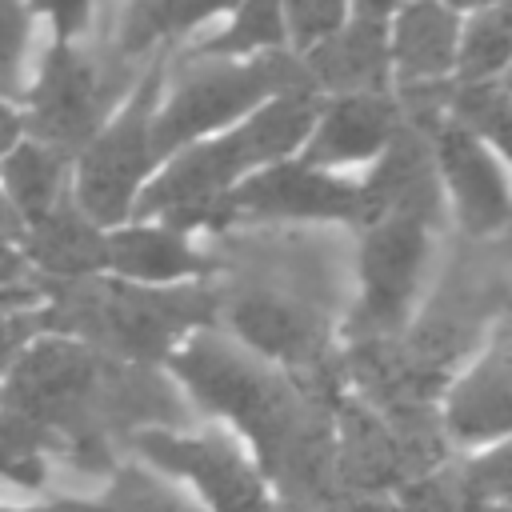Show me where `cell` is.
Instances as JSON below:
<instances>
[{
	"label": "cell",
	"instance_id": "ba28073f",
	"mask_svg": "<svg viewBox=\"0 0 512 512\" xmlns=\"http://www.w3.org/2000/svg\"><path fill=\"white\" fill-rule=\"evenodd\" d=\"M252 220H360V184L304 160L264 164L256 176L236 180L208 216V224Z\"/></svg>",
	"mask_w": 512,
	"mask_h": 512
},
{
	"label": "cell",
	"instance_id": "7402d4cb",
	"mask_svg": "<svg viewBox=\"0 0 512 512\" xmlns=\"http://www.w3.org/2000/svg\"><path fill=\"white\" fill-rule=\"evenodd\" d=\"M448 120L488 140L496 148L508 144V88L504 80H460L448 92Z\"/></svg>",
	"mask_w": 512,
	"mask_h": 512
},
{
	"label": "cell",
	"instance_id": "9a60e30c",
	"mask_svg": "<svg viewBox=\"0 0 512 512\" xmlns=\"http://www.w3.org/2000/svg\"><path fill=\"white\" fill-rule=\"evenodd\" d=\"M508 416V328L500 324L480 364L452 388L444 428L464 444H484L508 432Z\"/></svg>",
	"mask_w": 512,
	"mask_h": 512
},
{
	"label": "cell",
	"instance_id": "4316f807",
	"mask_svg": "<svg viewBox=\"0 0 512 512\" xmlns=\"http://www.w3.org/2000/svg\"><path fill=\"white\" fill-rule=\"evenodd\" d=\"M24 48H28V4L0 0V96L20 92Z\"/></svg>",
	"mask_w": 512,
	"mask_h": 512
},
{
	"label": "cell",
	"instance_id": "8d00e7d4",
	"mask_svg": "<svg viewBox=\"0 0 512 512\" xmlns=\"http://www.w3.org/2000/svg\"><path fill=\"white\" fill-rule=\"evenodd\" d=\"M480 512H508L504 504H488V508H480Z\"/></svg>",
	"mask_w": 512,
	"mask_h": 512
},
{
	"label": "cell",
	"instance_id": "7c38bea8",
	"mask_svg": "<svg viewBox=\"0 0 512 512\" xmlns=\"http://www.w3.org/2000/svg\"><path fill=\"white\" fill-rule=\"evenodd\" d=\"M384 216H412L424 224H432L440 216L432 144L412 124L396 128V136L384 144L376 172L360 184V220L372 224Z\"/></svg>",
	"mask_w": 512,
	"mask_h": 512
},
{
	"label": "cell",
	"instance_id": "836d02e7",
	"mask_svg": "<svg viewBox=\"0 0 512 512\" xmlns=\"http://www.w3.org/2000/svg\"><path fill=\"white\" fill-rule=\"evenodd\" d=\"M16 140H20V116H16L8 104H0V160H4V152H8Z\"/></svg>",
	"mask_w": 512,
	"mask_h": 512
},
{
	"label": "cell",
	"instance_id": "ffe728a7",
	"mask_svg": "<svg viewBox=\"0 0 512 512\" xmlns=\"http://www.w3.org/2000/svg\"><path fill=\"white\" fill-rule=\"evenodd\" d=\"M240 0H136L132 12L124 16V36H120V56H136L156 40L184 36L200 28L204 20L236 8Z\"/></svg>",
	"mask_w": 512,
	"mask_h": 512
},
{
	"label": "cell",
	"instance_id": "f1b7e54d",
	"mask_svg": "<svg viewBox=\"0 0 512 512\" xmlns=\"http://www.w3.org/2000/svg\"><path fill=\"white\" fill-rule=\"evenodd\" d=\"M92 8H96V0H28V12L52 16L60 40H72L76 32H84L92 20Z\"/></svg>",
	"mask_w": 512,
	"mask_h": 512
},
{
	"label": "cell",
	"instance_id": "1f68e13d",
	"mask_svg": "<svg viewBox=\"0 0 512 512\" xmlns=\"http://www.w3.org/2000/svg\"><path fill=\"white\" fill-rule=\"evenodd\" d=\"M36 288H24V284H0V316L4 312H16V308H32L36 304Z\"/></svg>",
	"mask_w": 512,
	"mask_h": 512
},
{
	"label": "cell",
	"instance_id": "d4e9b609",
	"mask_svg": "<svg viewBox=\"0 0 512 512\" xmlns=\"http://www.w3.org/2000/svg\"><path fill=\"white\" fill-rule=\"evenodd\" d=\"M488 508L464 480V472H424L404 484L396 512H480Z\"/></svg>",
	"mask_w": 512,
	"mask_h": 512
},
{
	"label": "cell",
	"instance_id": "484cf974",
	"mask_svg": "<svg viewBox=\"0 0 512 512\" xmlns=\"http://www.w3.org/2000/svg\"><path fill=\"white\" fill-rule=\"evenodd\" d=\"M280 12H284V32L288 40L308 52L312 44L328 40L340 24H344V12H348V0H280Z\"/></svg>",
	"mask_w": 512,
	"mask_h": 512
},
{
	"label": "cell",
	"instance_id": "4dcf8cb0",
	"mask_svg": "<svg viewBox=\"0 0 512 512\" xmlns=\"http://www.w3.org/2000/svg\"><path fill=\"white\" fill-rule=\"evenodd\" d=\"M408 0H352L356 8V20H372V24H384V16L400 12Z\"/></svg>",
	"mask_w": 512,
	"mask_h": 512
},
{
	"label": "cell",
	"instance_id": "603a6c76",
	"mask_svg": "<svg viewBox=\"0 0 512 512\" xmlns=\"http://www.w3.org/2000/svg\"><path fill=\"white\" fill-rule=\"evenodd\" d=\"M508 64V12L504 4L480 8L468 28L456 36V72L460 80H500Z\"/></svg>",
	"mask_w": 512,
	"mask_h": 512
},
{
	"label": "cell",
	"instance_id": "e575fe53",
	"mask_svg": "<svg viewBox=\"0 0 512 512\" xmlns=\"http://www.w3.org/2000/svg\"><path fill=\"white\" fill-rule=\"evenodd\" d=\"M20 268H24V260L8 244H0V284H12L20 276Z\"/></svg>",
	"mask_w": 512,
	"mask_h": 512
},
{
	"label": "cell",
	"instance_id": "8992f818",
	"mask_svg": "<svg viewBox=\"0 0 512 512\" xmlns=\"http://www.w3.org/2000/svg\"><path fill=\"white\" fill-rule=\"evenodd\" d=\"M160 88H164V64H152L136 84L132 100L120 108V116L84 144L76 168V208L92 224H120L132 212L140 184L156 160L152 116L160 108Z\"/></svg>",
	"mask_w": 512,
	"mask_h": 512
},
{
	"label": "cell",
	"instance_id": "5b68a950",
	"mask_svg": "<svg viewBox=\"0 0 512 512\" xmlns=\"http://www.w3.org/2000/svg\"><path fill=\"white\" fill-rule=\"evenodd\" d=\"M312 88L304 76V64L284 52H264L256 60H192V72H184L168 96V104L152 116V152L172 156L188 140L196 144L204 132H216L232 124L240 112L292 92Z\"/></svg>",
	"mask_w": 512,
	"mask_h": 512
},
{
	"label": "cell",
	"instance_id": "30bf717a",
	"mask_svg": "<svg viewBox=\"0 0 512 512\" xmlns=\"http://www.w3.org/2000/svg\"><path fill=\"white\" fill-rule=\"evenodd\" d=\"M428 264V224L412 216H384L368 224L360 248V312L364 336H392L416 300Z\"/></svg>",
	"mask_w": 512,
	"mask_h": 512
},
{
	"label": "cell",
	"instance_id": "f546056e",
	"mask_svg": "<svg viewBox=\"0 0 512 512\" xmlns=\"http://www.w3.org/2000/svg\"><path fill=\"white\" fill-rule=\"evenodd\" d=\"M320 512H396V504H392V500H384V496L352 492V496H332Z\"/></svg>",
	"mask_w": 512,
	"mask_h": 512
},
{
	"label": "cell",
	"instance_id": "52a82bcc",
	"mask_svg": "<svg viewBox=\"0 0 512 512\" xmlns=\"http://www.w3.org/2000/svg\"><path fill=\"white\" fill-rule=\"evenodd\" d=\"M120 88H124V68L116 64L104 68L84 52H76L68 40H60L48 52L40 80L32 88V120H28L32 140L64 156L72 148H84L96 136Z\"/></svg>",
	"mask_w": 512,
	"mask_h": 512
},
{
	"label": "cell",
	"instance_id": "ac0fdd59",
	"mask_svg": "<svg viewBox=\"0 0 512 512\" xmlns=\"http://www.w3.org/2000/svg\"><path fill=\"white\" fill-rule=\"evenodd\" d=\"M24 244H28V260L64 284L104 272V232L76 204L60 200L48 216L28 224Z\"/></svg>",
	"mask_w": 512,
	"mask_h": 512
},
{
	"label": "cell",
	"instance_id": "3957f363",
	"mask_svg": "<svg viewBox=\"0 0 512 512\" xmlns=\"http://www.w3.org/2000/svg\"><path fill=\"white\" fill-rule=\"evenodd\" d=\"M316 116H320L316 88H292V92L264 100V108L252 120L228 128L224 136H216L208 144H196V148L172 156V164L136 196L132 212L160 216L176 232L208 224L216 200L248 168L276 164L296 144H304Z\"/></svg>",
	"mask_w": 512,
	"mask_h": 512
},
{
	"label": "cell",
	"instance_id": "6da1fadb",
	"mask_svg": "<svg viewBox=\"0 0 512 512\" xmlns=\"http://www.w3.org/2000/svg\"><path fill=\"white\" fill-rule=\"evenodd\" d=\"M172 368L204 408L224 412L252 436L288 504L324 508L332 500V432L316 392L296 388L212 332L188 336V344L172 352Z\"/></svg>",
	"mask_w": 512,
	"mask_h": 512
},
{
	"label": "cell",
	"instance_id": "cb8c5ba5",
	"mask_svg": "<svg viewBox=\"0 0 512 512\" xmlns=\"http://www.w3.org/2000/svg\"><path fill=\"white\" fill-rule=\"evenodd\" d=\"M88 512H200L176 488L152 480L144 468H120L104 496L88 504Z\"/></svg>",
	"mask_w": 512,
	"mask_h": 512
},
{
	"label": "cell",
	"instance_id": "d590c367",
	"mask_svg": "<svg viewBox=\"0 0 512 512\" xmlns=\"http://www.w3.org/2000/svg\"><path fill=\"white\" fill-rule=\"evenodd\" d=\"M436 4H444V8H472V12H480V8H496V4H504V0H436Z\"/></svg>",
	"mask_w": 512,
	"mask_h": 512
},
{
	"label": "cell",
	"instance_id": "7a4b0ae2",
	"mask_svg": "<svg viewBox=\"0 0 512 512\" xmlns=\"http://www.w3.org/2000/svg\"><path fill=\"white\" fill-rule=\"evenodd\" d=\"M232 284L216 292V312L228 308L232 332L292 368L320 372L332 308L340 300V272L332 248L308 232L288 236H232Z\"/></svg>",
	"mask_w": 512,
	"mask_h": 512
},
{
	"label": "cell",
	"instance_id": "83f0119b",
	"mask_svg": "<svg viewBox=\"0 0 512 512\" xmlns=\"http://www.w3.org/2000/svg\"><path fill=\"white\" fill-rule=\"evenodd\" d=\"M36 332H44V308L40 312L16 308V312L0 316V372H8L20 360V352L32 344Z\"/></svg>",
	"mask_w": 512,
	"mask_h": 512
},
{
	"label": "cell",
	"instance_id": "44dd1931",
	"mask_svg": "<svg viewBox=\"0 0 512 512\" xmlns=\"http://www.w3.org/2000/svg\"><path fill=\"white\" fill-rule=\"evenodd\" d=\"M284 44H288V32H284L280 0H240L232 28L204 40L192 60H228V56H240V52H260L264 56V52H280Z\"/></svg>",
	"mask_w": 512,
	"mask_h": 512
},
{
	"label": "cell",
	"instance_id": "d6a6232c",
	"mask_svg": "<svg viewBox=\"0 0 512 512\" xmlns=\"http://www.w3.org/2000/svg\"><path fill=\"white\" fill-rule=\"evenodd\" d=\"M12 240H24V220L16 216L8 196L0 192V244H12Z\"/></svg>",
	"mask_w": 512,
	"mask_h": 512
},
{
	"label": "cell",
	"instance_id": "d6986e66",
	"mask_svg": "<svg viewBox=\"0 0 512 512\" xmlns=\"http://www.w3.org/2000/svg\"><path fill=\"white\" fill-rule=\"evenodd\" d=\"M64 164L68 156L48 148V144H12L0 160V192L8 196V204L16 208V216L28 224H36L40 216H48L60 200H64Z\"/></svg>",
	"mask_w": 512,
	"mask_h": 512
},
{
	"label": "cell",
	"instance_id": "2e32d148",
	"mask_svg": "<svg viewBox=\"0 0 512 512\" xmlns=\"http://www.w3.org/2000/svg\"><path fill=\"white\" fill-rule=\"evenodd\" d=\"M456 12L436 0H408L400 20L388 36V64L396 68L400 84H428L444 80L456 68Z\"/></svg>",
	"mask_w": 512,
	"mask_h": 512
},
{
	"label": "cell",
	"instance_id": "9c48e42d",
	"mask_svg": "<svg viewBox=\"0 0 512 512\" xmlns=\"http://www.w3.org/2000/svg\"><path fill=\"white\" fill-rule=\"evenodd\" d=\"M132 448L156 468L192 480L212 512H268L260 472L224 432L180 436L172 428H144L132 436Z\"/></svg>",
	"mask_w": 512,
	"mask_h": 512
},
{
	"label": "cell",
	"instance_id": "8fae6325",
	"mask_svg": "<svg viewBox=\"0 0 512 512\" xmlns=\"http://www.w3.org/2000/svg\"><path fill=\"white\" fill-rule=\"evenodd\" d=\"M428 136H432V160L440 164V172L452 188L464 228L480 240L500 232L508 220V184H504L500 164L484 148V140H476L460 124H452L448 116Z\"/></svg>",
	"mask_w": 512,
	"mask_h": 512
},
{
	"label": "cell",
	"instance_id": "4fadbf2b",
	"mask_svg": "<svg viewBox=\"0 0 512 512\" xmlns=\"http://www.w3.org/2000/svg\"><path fill=\"white\" fill-rule=\"evenodd\" d=\"M400 128V108L388 92H356V96H336L328 108H320L312 132L304 136V164L312 168H332V164H364Z\"/></svg>",
	"mask_w": 512,
	"mask_h": 512
},
{
	"label": "cell",
	"instance_id": "5bb4252c",
	"mask_svg": "<svg viewBox=\"0 0 512 512\" xmlns=\"http://www.w3.org/2000/svg\"><path fill=\"white\" fill-rule=\"evenodd\" d=\"M388 32L384 24L372 20H356L340 24L328 40L308 48L304 60V76L316 92H340V96H356V92H384L388 80Z\"/></svg>",
	"mask_w": 512,
	"mask_h": 512
},
{
	"label": "cell",
	"instance_id": "e0dca14e",
	"mask_svg": "<svg viewBox=\"0 0 512 512\" xmlns=\"http://www.w3.org/2000/svg\"><path fill=\"white\" fill-rule=\"evenodd\" d=\"M212 260H204L184 232L168 224H136L124 232L104 236V272H116L128 284H172L180 276L208 272Z\"/></svg>",
	"mask_w": 512,
	"mask_h": 512
},
{
	"label": "cell",
	"instance_id": "277c9868",
	"mask_svg": "<svg viewBox=\"0 0 512 512\" xmlns=\"http://www.w3.org/2000/svg\"><path fill=\"white\" fill-rule=\"evenodd\" d=\"M216 320V288H152L128 280H68L52 308H44V328L60 336H84L96 352L148 364L172 352V344Z\"/></svg>",
	"mask_w": 512,
	"mask_h": 512
}]
</instances>
